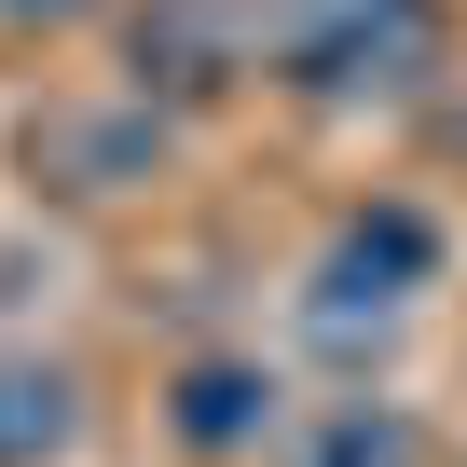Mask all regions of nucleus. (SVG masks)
<instances>
[{"label": "nucleus", "mask_w": 467, "mask_h": 467, "mask_svg": "<svg viewBox=\"0 0 467 467\" xmlns=\"http://www.w3.org/2000/svg\"><path fill=\"white\" fill-rule=\"evenodd\" d=\"M262 56H275L289 97L358 110V97H399V83L440 69V0H275Z\"/></svg>", "instance_id": "f257e3e1"}, {"label": "nucleus", "mask_w": 467, "mask_h": 467, "mask_svg": "<svg viewBox=\"0 0 467 467\" xmlns=\"http://www.w3.org/2000/svg\"><path fill=\"white\" fill-rule=\"evenodd\" d=\"M426 275H440V220H426L412 192H385V206H344L330 262H317V330H330V344H358V330L412 317V289H426Z\"/></svg>", "instance_id": "f03ea898"}, {"label": "nucleus", "mask_w": 467, "mask_h": 467, "mask_svg": "<svg viewBox=\"0 0 467 467\" xmlns=\"http://www.w3.org/2000/svg\"><path fill=\"white\" fill-rule=\"evenodd\" d=\"M83 440V385L56 358H0V467H56Z\"/></svg>", "instance_id": "7ed1b4c3"}, {"label": "nucleus", "mask_w": 467, "mask_h": 467, "mask_svg": "<svg viewBox=\"0 0 467 467\" xmlns=\"http://www.w3.org/2000/svg\"><path fill=\"white\" fill-rule=\"evenodd\" d=\"M262 426H275V385H262L248 358H192V371H179V440H192V453H248Z\"/></svg>", "instance_id": "20e7f679"}, {"label": "nucleus", "mask_w": 467, "mask_h": 467, "mask_svg": "<svg viewBox=\"0 0 467 467\" xmlns=\"http://www.w3.org/2000/svg\"><path fill=\"white\" fill-rule=\"evenodd\" d=\"M303 467H412V412H371V399H344L330 426H317V453Z\"/></svg>", "instance_id": "39448f33"}, {"label": "nucleus", "mask_w": 467, "mask_h": 467, "mask_svg": "<svg viewBox=\"0 0 467 467\" xmlns=\"http://www.w3.org/2000/svg\"><path fill=\"white\" fill-rule=\"evenodd\" d=\"M69 15H97V0H0V28H69Z\"/></svg>", "instance_id": "423d86ee"}]
</instances>
